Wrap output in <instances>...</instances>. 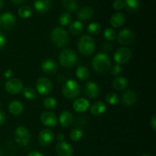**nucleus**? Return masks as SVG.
I'll use <instances>...</instances> for the list:
<instances>
[{"label":"nucleus","instance_id":"obj_1","mask_svg":"<svg viewBox=\"0 0 156 156\" xmlns=\"http://www.w3.org/2000/svg\"><path fill=\"white\" fill-rule=\"evenodd\" d=\"M111 59L109 56L105 53H98L96 56H94L91 62L92 68L94 71L98 73H107L111 67Z\"/></svg>","mask_w":156,"mask_h":156},{"label":"nucleus","instance_id":"obj_2","mask_svg":"<svg viewBox=\"0 0 156 156\" xmlns=\"http://www.w3.org/2000/svg\"><path fill=\"white\" fill-rule=\"evenodd\" d=\"M52 43L57 47H63L69 43V34L62 27H55L51 32Z\"/></svg>","mask_w":156,"mask_h":156},{"label":"nucleus","instance_id":"obj_3","mask_svg":"<svg viewBox=\"0 0 156 156\" xmlns=\"http://www.w3.org/2000/svg\"><path fill=\"white\" fill-rule=\"evenodd\" d=\"M78 48L79 52L84 56H90L92 54L95 50L94 41L91 36L84 35L79 39L78 42Z\"/></svg>","mask_w":156,"mask_h":156},{"label":"nucleus","instance_id":"obj_4","mask_svg":"<svg viewBox=\"0 0 156 156\" xmlns=\"http://www.w3.org/2000/svg\"><path fill=\"white\" fill-rule=\"evenodd\" d=\"M80 92V85L73 79H69L62 86V94L66 98L70 100H73L79 97Z\"/></svg>","mask_w":156,"mask_h":156},{"label":"nucleus","instance_id":"obj_5","mask_svg":"<svg viewBox=\"0 0 156 156\" xmlns=\"http://www.w3.org/2000/svg\"><path fill=\"white\" fill-rule=\"evenodd\" d=\"M59 63L63 67H72L77 62V55L72 49H65L59 56Z\"/></svg>","mask_w":156,"mask_h":156},{"label":"nucleus","instance_id":"obj_6","mask_svg":"<svg viewBox=\"0 0 156 156\" xmlns=\"http://www.w3.org/2000/svg\"><path fill=\"white\" fill-rule=\"evenodd\" d=\"M15 140L19 146H27L30 140V132L25 126H18L15 131Z\"/></svg>","mask_w":156,"mask_h":156},{"label":"nucleus","instance_id":"obj_7","mask_svg":"<svg viewBox=\"0 0 156 156\" xmlns=\"http://www.w3.org/2000/svg\"><path fill=\"white\" fill-rule=\"evenodd\" d=\"M37 91L41 95H47L53 91V84L50 79L46 77H41L38 79L36 82Z\"/></svg>","mask_w":156,"mask_h":156},{"label":"nucleus","instance_id":"obj_8","mask_svg":"<svg viewBox=\"0 0 156 156\" xmlns=\"http://www.w3.org/2000/svg\"><path fill=\"white\" fill-rule=\"evenodd\" d=\"M132 57V51L128 47H121L115 52L114 59L117 64H123L127 62Z\"/></svg>","mask_w":156,"mask_h":156},{"label":"nucleus","instance_id":"obj_9","mask_svg":"<svg viewBox=\"0 0 156 156\" xmlns=\"http://www.w3.org/2000/svg\"><path fill=\"white\" fill-rule=\"evenodd\" d=\"M135 34L131 29L124 28L119 32L117 37V42L121 45H129L134 41Z\"/></svg>","mask_w":156,"mask_h":156},{"label":"nucleus","instance_id":"obj_10","mask_svg":"<svg viewBox=\"0 0 156 156\" xmlns=\"http://www.w3.org/2000/svg\"><path fill=\"white\" fill-rule=\"evenodd\" d=\"M5 90L10 94H18L23 90L22 82L16 78L8 79L5 83Z\"/></svg>","mask_w":156,"mask_h":156},{"label":"nucleus","instance_id":"obj_11","mask_svg":"<svg viewBox=\"0 0 156 156\" xmlns=\"http://www.w3.org/2000/svg\"><path fill=\"white\" fill-rule=\"evenodd\" d=\"M16 24V19L13 14L4 12L0 15V25L5 30H12Z\"/></svg>","mask_w":156,"mask_h":156},{"label":"nucleus","instance_id":"obj_12","mask_svg":"<svg viewBox=\"0 0 156 156\" xmlns=\"http://www.w3.org/2000/svg\"><path fill=\"white\" fill-rule=\"evenodd\" d=\"M84 93L89 98L94 99L100 94V88L96 82H88L84 86Z\"/></svg>","mask_w":156,"mask_h":156},{"label":"nucleus","instance_id":"obj_13","mask_svg":"<svg viewBox=\"0 0 156 156\" xmlns=\"http://www.w3.org/2000/svg\"><path fill=\"white\" fill-rule=\"evenodd\" d=\"M41 121L44 126L48 127L56 126L58 123V117L53 113L45 111L41 115Z\"/></svg>","mask_w":156,"mask_h":156},{"label":"nucleus","instance_id":"obj_14","mask_svg":"<svg viewBox=\"0 0 156 156\" xmlns=\"http://www.w3.org/2000/svg\"><path fill=\"white\" fill-rule=\"evenodd\" d=\"M54 134L51 129H44L41 131L38 136V141L42 146H48L53 143Z\"/></svg>","mask_w":156,"mask_h":156},{"label":"nucleus","instance_id":"obj_15","mask_svg":"<svg viewBox=\"0 0 156 156\" xmlns=\"http://www.w3.org/2000/svg\"><path fill=\"white\" fill-rule=\"evenodd\" d=\"M56 152L59 156H73V149L66 142H59L56 146Z\"/></svg>","mask_w":156,"mask_h":156},{"label":"nucleus","instance_id":"obj_16","mask_svg":"<svg viewBox=\"0 0 156 156\" xmlns=\"http://www.w3.org/2000/svg\"><path fill=\"white\" fill-rule=\"evenodd\" d=\"M43 72L47 75H53L57 72L58 66L56 62L52 59H46L41 63Z\"/></svg>","mask_w":156,"mask_h":156},{"label":"nucleus","instance_id":"obj_17","mask_svg":"<svg viewBox=\"0 0 156 156\" xmlns=\"http://www.w3.org/2000/svg\"><path fill=\"white\" fill-rule=\"evenodd\" d=\"M52 6L51 0H35L34 7L35 10L41 14H44L50 10Z\"/></svg>","mask_w":156,"mask_h":156},{"label":"nucleus","instance_id":"obj_18","mask_svg":"<svg viewBox=\"0 0 156 156\" xmlns=\"http://www.w3.org/2000/svg\"><path fill=\"white\" fill-rule=\"evenodd\" d=\"M90 102L87 99L80 98H77L73 103V109L75 111L79 113H82L86 111L89 108Z\"/></svg>","mask_w":156,"mask_h":156},{"label":"nucleus","instance_id":"obj_19","mask_svg":"<svg viewBox=\"0 0 156 156\" xmlns=\"http://www.w3.org/2000/svg\"><path fill=\"white\" fill-rule=\"evenodd\" d=\"M136 101V94L132 90L126 91L121 97V101L125 106H131L134 105Z\"/></svg>","mask_w":156,"mask_h":156},{"label":"nucleus","instance_id":"obj_20","mask_svg":"<svg viewBox=\"0 0 156 156\" xmlns=\"http://www.w3.org/2000/svg\"><path fill=\"white\" fill-rule=\"evenodd\" d=\"M125 22H126V16L124 15V14L120 13V12H117V13L113 15L110 20L111 26L114 28L122 27L125 24Z\"/></svg>","mask_w":156,"mask_h":156},{"label":"nucleus","instance_id":"obj_21","mask_svg":"<svg viewBox=\"0 0 156 156\" xmlns=\"http://www.w3.org/2000/svg\"><path fill=\"white\" fill-rule=\"evenodd\" d=\"M94 16V10L91 7L85 6L79 11L77 14V17L81 21H88L92 18Z\"/></svg>","mask_w":156,"mask_h":156},{"label":"nucleus","instance_id":"obj_22","mask_svg":"<svg viewBox=\"0 0 156 156\" xmlns=\"http://www.w3.org/2000/svg\"><path fill=\"white\" fill-rule=\"evenodd\" d=\"M59 121L60 123V124L62 125L63 127L67 128L69 126H71V124L73 123V116L71 112L69 111H62L61 113L60 116H59Z\"/></svg>","mask_w":156,"mask_h":156},{"label":"nucleus","instance_id":"obj_23","mask_svg":"<svg viewBox=\"0 0 156 156\" xmlns=\"http://www.w3.org/2000/svg\"><path fill=\"white\" fill-rule=\"evenodd\" d=\"M9 112L12 114V115L18 116L20 115L21 113L24 111V105L21 103L20 101H12L9 105Z\"/></svg>","mask_w":156,"mask_h":156},{"label":"nucleus","instance_id":"obj_24","mask_svg":"<svg viewBox=\"0 0 156 156\" xmlns=\"http://www.w3.org/2000/svg\"><path fill=\"white\" fill-rule=\"evenodd\" d=\"M106 108V105L103 101H96L91 105L90 111H91V114L98 117V116L102 115L105 112Z\"/></svg>","mask_w":156,"mask_h":156},{"label":"nucleus","instance_id":"obj_25","mask_svg":"<svg viewBox=\"0 0 156 156\" xmlns=\"http://www.w3.org/2000/svg\"><path fill=\"white\" fill-rule=\"evenodd\" d=\"M128 86V80L123 76L117 77L113 81V87L117 91H123Z\"/></svg>","mask_w":156,"mask_h":156},{"label":"nucleus","instance_id":"obj_26","mask_svg":"<svg viewBox=\"0 0 156 156\" xmlns=\"http://www.w3.org/2000/svg\"><path fill=\"white\" fill-rule=\"evenodd\" d=\"M124 7L130 12H137L140 9L141 2L140 0H124Z\"/></svg>","mask_w":156,"mask_h":156},{"label":"nucleus","instance_id":"obj_27","mask_svg":"<svg viewBox=\"0 0 156 156\" xmlns=\"http://www.w3.org/2000/svg\"><path fill=\"white\" fill-rule=\"evenodd\" d=\"M76 76H77V78L79 80H87L90 76L89 70H88V68L85 66H79L78 67L77 69H76Z\"/></svg>","mask_w":156,"mask_h":156},{"label":"nucleus","instance_id":"obj_28","mask_svg":"<svg viewBox=\"0 0 156 156\" xmlns=\"http://www.w3.org/2000/svg\"><path fill=\"white\" fill-rule=\"evenodd\" d=\"M84 25L81 21H76L69 25V31L73 35H79L83 31Z\"/></svg>","mask_w":156,"mask_h":156},{"label":"nucleus","instance_id":"obj_29","mask_svg":"<svg viewBox=\"0 0 156 156\" xmlns=\"http://www.w3.org/2000/svg\"><path fill=\"white\" fill-rule=\"evenodd\" d=\"M62 6L69 12H75L79 8L76 0H62Z\"/></svg>","mask_w":156,"mask_h":156},{"label":"nucleus","instance_id":"obj_30","mask_svg":"<svg viewBox=\"0 0 156 156\" xmlns=\"http://www.w3.org/2000/svg\"><path fill=\"white\" fill-rule=\"evenodd\" d=\"M32 15V9L28 5H23L18 9V15L20 18L27 19Z\"/></svg>","mask_w":156,"mask_h":156},{"label":"nucleus","instance_id":"obj_31","mask_svg":"<svg viewBox=\"0 0 156 156\" xmlns=\"http://www.w3.org/2000/svg\"><path fill=\"white\" fill-rule=\"evenodd\" d=\"M23 95L27 100H33L37 98V91L31 87H26L23 89Z\"/></svg>","mask_w":156,"mask_h":156},{"label":"nucleus","instance_id":"obj_32","mask_svg":"<svg viewBox=\"0 0 156 156\" xmlns=\"http://www.w3.org/2000/svg\"><path fill=\"white\" fill-rule=\"evenodd\" d=\"M57 102L53 97H47L44 99V106L46 109L52 110L56 107Z\"/></svg>","mask_w":156,"mask_h":156},{"label":"nucleus","instance_id":"obj_33","mask_svg":"<svg viewBox=\"0 0 156 156\" xmlns=\"http://www.w3.org/2000/svg\"><path fill=\"white\" fill-rule=\"evenodd\" d=\"M101 30V26L98 22H91L87 27V30L91 34H98L100 33Z\"/></svg>","mask_w":156,"mask_h":156},{"label":"nucleus","instance_id":"obj_34","mask_svg":"<svg viewBox=\"0 0 156 156\" xmlns=\"http://www.w3.org/2000/svg\"><path fill=\"white\" fill-rule=\"evenodd\" d=\"M72 17L68 12H63L59 17V22L62 26H67L71 23Z\"/></svg>","mask_w":156,"mask_h":156},{"label":"nucleus","instance_id":"obj_35","mask_svg":"<svg viewBox=\"0 0 156 156\" xmlns=\"http://www.w3.org/2000/svg\"><path fill=\"white\" fill-rule=\"evenodd\" d=\"M82 136H83V131L79 128H76L70 133V139L73 142L79 141Z\"/></svg>","mask_w":156,"mask_h":156},{"label":"nucleus","instance_id":"obj_36","mask_svg":"<svg viewBox=\"0 0 156 156\" xmlns=\"http://www.w3.org/2000/svg\"><path fill=\"white\" fill-rule=\"evenodd\" d=\"M119 100H120L119 96L116 93L114 92L108 93L106 95V98H105V101H106L107 103L111 105H117L119 102Z\"/></svg>","mask_w":156,"mask_h":156},{"label":"nucleus","instance_id":"obj_37","mask_svg":"<svg viewBox=\"0 0 156 156\" xmlns=\"http://www.w3.org/2000/svg\"><path fill=\"white\" fill-rule=\"evenodd\" d=\"M104 37L107 41H111L115 39L117 35H116V32L114 29L108 27V28L105 29V31H104Z\"/></svg>","mask_w":156,"mask_h":156},{"label":"nucleus","instance_id":"obj_38","mask_svg":"<svg viewBox=\"0 0 156 156\" xmlns=\"http://www.w3.org/2000/svg\"><path fill=\"white\" fill-rule=\"evenodd\" d=\"M122 70H123V69H122L121 66L119 65V64H116V65H114L111 68V75L114 76H119L122 73Z\"/></svg>","mask_w":156,"mask_h":156},{"label":"nucleus","instance_id":"obj_39","mask_svg":"<svg viewBox=\"0 0 156 156\" xmlns=\"http://www.w3.org/2000/svg\"><path fill=\"white\" fill-rule=\"evenodd\" d=\"M124 2L123 0H116L113 3V7L116 10H122L124 8Z\"/></svg>","mask_w":156,"mask_h":156},{"label":"nucleus","instance_id":"obj_40","mask_svg":"<svg viewBox=\"0 0 156 156\" xmlns=\"http://www.w3.org/2000/svg\"><path fill=\"white\" fill-rule=\"evenodd\" d=\"M6 42H7V41H6L5 37L3 34L2 32L0 31V50H2V49L5 47Z\"/></svg>","mask_w":156,"mask_h":156},{"label":"nucleus","instance_id":"obj_41","mask_svg":"<svg viewBox=\"0 0 156 156\" xmlns=\"http://www.w3.org/2000/svg\"><path fill=\"white\" fill-rule=\"evenodd\" d=\"M150 125L152 126V128L153 129V130H156V116H153L150 121Z\"/></svg>","mask_w":156,"mask_h":156},{"label":"nucleus","instance_id":"obj_42","mask_svg":"<svg viewBox=\"0 0 156 156\" xmlns=\"http://www.w3.org/2000/svg\"><path fill=\"white\" fill-rule=\"evenodd\" d=\"M12 76V69H7V70H5V71L4 76L6 78V79H11Z\"/></svg>","mask_w":156,"mask_h":156},{"label":"nucleus","instance_id":"obj_43","mask_svg":"<svg viewBox=\"0 0 156 156\" xmlns=\"http://www.w3.org/2000/svg\"><path fill=\"white\" fill-rule=\"evenodd\" d=\"M5 121V115L2 111H0V126H2Z\"/></svg>","mask_w":156,"mask_h":156},{"label":"nucleus","instance_id":"obj_44","mask_svg":"<svg viewBox=\"0 0 156 156\" xmlns=\"http://www.w3.org/2000/svg\"><path fill=\"white\" fill-rule=\"evenodd\" d=\"M56 139H57V140L59 142H63L64 139H65V136H64L63 133H59L57 135V136H56Z\"/></svg>","mask_w":156,"mask_h":156},{"label":"nucleus","instance_id":"obj_45","mask_svg":"<svg viewBox=\"0 0 156 156\" xmlns=\"http://www.w3.org/2000/svg\"><path fill=\"white\" fill-rule=\"evenodd\" d=\"M27 156H44L41 153L37 152V151H34V152H30V153L27 155Z\"/></svg>","mask_w":156,"mask_h":156},{"label":"nucleus","instance_id":"obj_46","mask_svg":"<svg viewBox=\"0 0 156 156\" xmlns=\"http://www.w3.org/2000/svg\"><path fill=\"white\" fill-rule=\"evenodd\" d=\"M12 2L15 5H20V4H22L23 2H25V0H12Z\"/></svg>","mask_w":156,"mask_h":156},{"label":"nucleus","instance_id":"obj_47","mask_svg":"<svg viewBox=\"0 0 156 156\" xmlns=\"http://www.w3.org/2000/svg\"><path fill=\"white\" fill-rule=\"evenodd\" d=\"M3 5H4V0H0V9L3 7Z\"/></svg>","mask_w":156,"mask_h":156},{"label":"nucleus","instance_id":"obj_48","mask_svg":"<svg viewBox=\"0 0 156 156\" xmlns=\"http://www.w3.org/2000/svg\"><path fill=\"white\" fill-rule=\"evenodd\" d=\"M141 156H150V155H146H146H141Z\"/></svg>","mask_w":156,"mask_h":156},{"label":"nucleus","instance_id":"obj_49","mask_svg":"<svg viewBox=\"0 0 156 156\" xmlns=\"http://www.w3.org/2000/svg\"><path fill=\"white\" fill-rule=\"evenodd\" d=\"M0 156H2V152H1V150H0Z\"/></svg>","mask_w":156,"mask_h":156},{"label":"nucleus","instance_id":"obj_50","mask_svg":"<svg viewBox=\"0 0 156 156\" xmlns=\"http://www.w3.org/2000/svg\"><path fill=\"white\" fill-rule=\"evenodd\" d=\"M0 108H1V102H0Z\"/></svg>","mask_w":156,"mask_h":156}]
</instances>
